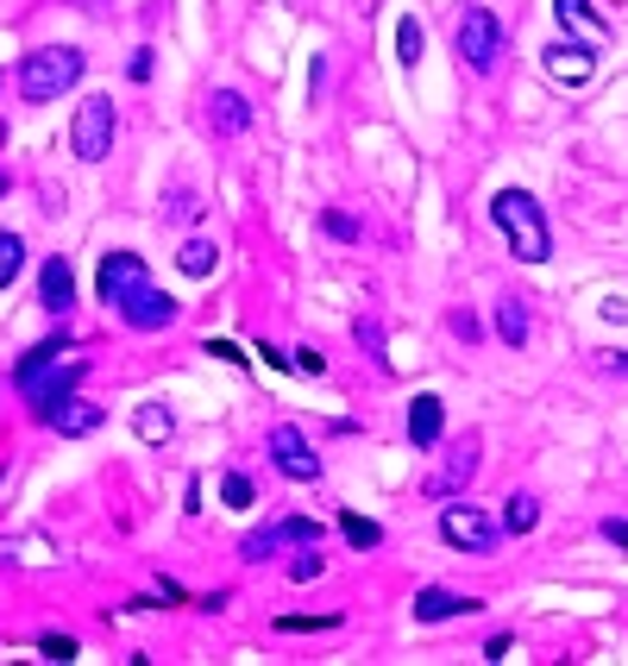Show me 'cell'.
I'll return each mask as SVG.
<instances>
[{
  "mask_svg": "<svg viewBox=\"0 0 628 666\" xmlns=\"http://www.w3.org/2000/svg\"><path fill=\"white\" fill-rule=\"evenodd\" d=\"M490 221H497V233L509 239V252L522 258V264H541V258L553 252L547 207L534 202L528 189H497V202H490Z\"/></svg>",
  "mask_w": 628,
  "mask_h": 666,
  "instance_id": "cell-1",
  "label": "cell"
},
{
  "mask_svg": "<svg viewBox=\"0 0 628 666\" xmlns=\"http://www.w3.org/2000/svg\"><path fill=\"white\" fill-rule=\"evenodd\" d=\"M82 70H88V57L75 51V45H38V51H25V63H20V95L32 107L63 102L75 82H82Z\"/></svg>",
  "mask_w": 628,
  "mask_h": 666,
  "instance_id": "cell-2",
  "label": "cell"
},
{
  "mask_svg": "<svg viewBox=\"0 0 628 666\" xmlns=\"http://www.w3.org/2000/svg\"><path fill=\"white\" fill-rule=\"evenodd\" d=\"M440 535H447L459 554H490L502 540V522L490 510H477V503H447V510H440Z\"/></svg>",
  "mask_w": 628,
  "mask_h": 666,
  "instance_id": "cell-3",
  "label": "cell"
},
{
  "mask_svg": "<svg viewBox=\"0 0 628 666\" xmlns=\"http://www.w3.org/2000/svg\"><path fill=\"white\" fill-rule=\"evenodd\" d=\"M497 51H502V20L490 7H465L459 13V57L484 76V70H497Z\"/></svg>",
  "mask_w": 628,
  "mask_h": 666,
  "instance_id": "cell-4",
  "label": "cell"
},
{
  "mask_svg": "<svg viewBox=\"0 0 628 666\" xmlns=\"http://www.w3.org/2000/svg\"><path fill=\"white\" fill-rule=\"evenodd\" d=\"M70 145H75L82 164H100V157L114 152V102H107V95H88V102L75 107Z\"/></svg>",
  "mask_w": 628,
  "mask_h": 666,
  "instance_id": "cell-5",
  "label": "cell"
},
{
  "mask_svg": "<svg viewBox=\"0 0 628 666\" xmlns=\"http://www.w3.org/2000/svg\"><path fill=\"white\" fill-rule=\"evenodd\" d=\"M264 453H271V465L283 478H296V485H315V478H321V460H315V447H308V435H301L296 421H276L271 440H264Z\"/></svg>",
  "mask_w": 628,
  "mask_h": 666,
  "instance_id": "cell-6",
  "label": "cell"
},
{
  "mask_svg": "<svg viewBox=\"0 0 628 666\" xmlns=\"http://www.w3.org/2000/svg\"><path fill=\"white\" fill-rule=\"evenodd\" d=\"M315 540H321V522H308V515H283V522L258 528V535L239 547V560L264 566V560H276V547H315Z\"/></svg>",
  "mask_w": 628,
  "mask_h": 666,
  "instance_id": "cell-7",
  "label": "cell"
},
{
  "mask_svg": "<svg viewBox=\"0 0 628 666\" xmlns=\"http://www.w3.org/2000/svg\"><path fill=\"white\" fill-rule=\"evenodd\" d=\"M139 283H151V264L139 252H107L100 258V277H95V289H100V302L107 308H120Z\"/></svg>",
  "mask_w": 628,
  "mask_h": 666,
  "instance_id": "cell-8",
  "label": "cell"
},
{
  "mask_svg": "<svg viewBox=\"0 0 628 666\" xmlns=\"http://www.w3.org/2000/svg\"><path fill=\"white\" fill-rule=\"evenodd\" d=\"M38 421H50V435H63V440H82V435H95L100 421H107V409L100 403H88V396H57V403H45L38 409Z\"/></svg>",
  "mask_w": 628,
  "mask_h": 666,
  "instance_id": "cell-9",
  "label": "cell"
},
{
  "mask_svg": "<svg viewBox=\"0 0 628 666\" xmlns=\"http://www.w3.org/2000/svg\"><path fill=\"white\" fill-rule=\"evenodd\" d=\"M553 13H559V26L572 32V45H584V51L609 45V20H603L591 0H553Z\"/></svg>",
  "mask_w": 628,
  "mask_h": 666,
  "instance_id": "cell-10",
  "label": "cell"
},
{
  "mask_svg": "<svg viewBox=\"0 0 628 666\" xmlns=\"http://www.w3.org/2000/svg\"><path fill=\"white\" fill-rule=\"evenodd\" d=\"M120 314H126V328L151 333V328H170V321H176V302L157 289V283H139V289L120 302Z\"/></svg>",
  "mask_w": 628,
  "mask_h": 666,
  "instance_id": "cell-11",
  "label": "cell"
},
{
  "mask_svg": "<svg viewBox=\"0 0 628 666\" xmlns=\"http://www.w3.org/2000/svg\"><path fill=\"white\" fill-rule=\"evenodd\" d=\"M440 435H447V403H440L434 390H422V396L408 403V447L427 453V447H440Z\"/></svg>",
  "mask_w": 628,
  "mask_h": 666,
  "instance_id": "cell-12",
  "label": "cell"
},
{
  "mask_svg": "<svg viewBox=\"0 0 628 666\" xmlns=\"http://www.w3.org/2000/svg\"><path fill=\"white\" fill-rule=\"evenodd\" d=\"M547 76L553 82H591L597 76V51H584V45H572V38H559V45H547Z\"/></svg>",
  "mask_w": 628,
  "mask_h": 666,
  "instance_id": "cell-13",
  "label": "cell"
},
{
  "mask_svg": "<svg viewBox=\"0 0 628 666\" xmlns=\"http://www.w3.org/2000/svg\"><path fill=\"white\" fill-rule=\"evenodd\" d=\"M208 120H214V132L239 139V132H251V102L239 88H214V95H208Z\"/></svg>",
  "mask_w": 628,
  "mask_h": 666,
  "instance_id": "cell-14",
  "label": "cell"
},
{
  "mask_svg": "<svg viewBox=\"0 0 628 666\" xmlns=\"http://www.w3.org/2000/svg\"><path fill=\"white\" fill-rule=\"evenodd\" d=\"M82 378H88V359H57L45 378L32 384V409H45V403H57V396H70Z\"/></svg>",
  "mask_w": 628,
  "mask_h": 666,
  "instance_id": "cell-15",
  "label": "cell"
},
{
  "mask_svg": "<svg viewBox=\"0 0 628 666\" xmlns=\"http://www.w3.org/2000/svg\"><path fill=\"white\" fill-rule=\"evenodd\" d=\"M38 302L50 308V314H70L75 308V277L63 258H45V271H38Z\"/></svg>",
  "mask_w": 628,
  "mask_h": 666,
  "instance_id": "cell-16",
  "label": "cell"
},
{
  "mask_svg": "<svg viewBox=\"0 0 628 666\" xmlns=\"http://www.w3.org/2000/svg\"><path fill=\"white\" fill-rule=\"evenodd\" d=\"M63 353H70V333H50L45 346H32V353H25L20 365H13V384L25 390V396H32V384H38V378H45L50 365L63 359Z\"/></svg>",
  "mask_w": 628,
  "mask_h": 666,
  "instance_id": "cell-17",
  "label": "cell"
},
{
  "mask_svg": "<svg viewBox=\"0 0 628 666\" xmlns=\"http://www.w3.org/2000/svg\"><path fill=\"white\" fill-rule=\"evenodd\" d=\"M472 610H477V597H459L447 585H427L415 597V622H447V616H472Z\"/></svg>",
  "mask_w": 628,
  "mask_h": 666,
  "instance_id": "cell-18",
  "label": "cell"
},
{
  "mask_svg": "<svg viewBox=\"0 0 628 666\" xmlns=\"http://www.w3.org/2000/svg\"><path fill=\"white\" fill-rule=\"evenodd\" d=\"M497 340L509 346V353H522L528 346V302L522 296H502L497 302Z\"/></svg>",
  "mask_w": 628,
  "mask_h": 666,
  "instance_id": "cell-19",
  "label": "cell"
},
{
  "mask_svg": "<svg viewBox=\"0 0 628 666\" xmlns=\"http://www.w3.org/2000/svg\"><path fill=\"white\" fill-rule=\"evenodd\" d=\"M472 472H477V447L465 440V447H459V460H447L440 472H434V478H427V497H447V490H459L465 478H472Z\"/></svg>",
  "mask_w": 628,
  "mask_h": 666,
  "instance_id": "cell-20",
  "label": "cell"
},
{
  "mask_svg": "<svg viewBox=\"0 0 628 666\" xmlns=\"http://www.w3.org/2000/svg\"><path fill=\"white\" fill-rule=\"evenodd\" d=\"M214 264H221V246H214V239H182V252H176V271H182V277H214Z\"/></svg>",
  "mask_w": 628,
  "mask_h": 666,
  "instance_id": "cell-21",
  "label": "cell"
},
{
  "mask_svg": "<svg viewBox=\"0 0 628 666\" xmlns=\"http://www.w3.org/2000/svg\"><path fill=\"white\" fill-rule=\"evenodd\" d=\"M132 428H139V440H151V447H164V440L176 435V421H170V409H164V403H145V409L132 415Z\"/></svg>",
  "mask_w": 628,
  "mask_h": 666,
  "instance_id": "cell-22",
  "label": "cell"
},
{
  "mask_svg": "<svg viewBox=\"0 0 628 666\" xmlns=\"http://www.w3.org/2000/svg\"><path fill=\"white\" fill-rule=\"evenodd\" d=\"M534 522H541V497H509V510H502V535H528V528H534Z\"/></svg>",
  "mask_w": 628,
  "mask_h": 666,
  "instance_id": "cell-23",
  "label": "cell"
},
{
  "mask_svg": "<svg viewBox=\"0 0 628 666\" xmlns=\"http://www.w3.org/2000/svg\"><path fill=\"white\" fill-rule=\"evenodd\" d=\"M221 497H226V510H251V503H258V478H246V472H226V478H221Z\"/></svg>",
  "mask_w": 628,
  "mask_h": 666,
  "instance_id": "cell-24",
  "label": "cell"
},
{
  "mask_svg": "<svg viewBox=\"0 0 628 666\" xmlns=\"http://www.w3.org/2000/svg\"><path fill=\"white\" fill-rule=\"evenodd\" d=\"M25 271V239L20 233H0V289Z\"/></svg>",
  "mask_w": 628,
  "mask_h": 666,
  "instance_id": "cell-25",
  "label": "cell"
},
{
  "mask_svg": "<svg viewBox=\"0 0 628 666\" xmlns=\"http://www.w3.org/2000/svg\"><path fill=\"white\" fill-rule=\"evenodd\" d=\"M340 535H346L352 540V547H377V540H383V528H377V522H371V515H340Z\"/></svg>",
  "mask_w": 628,
  "mask_h": 666,
  "instance_id": "cell-26",
  "label": "cell"
},
{
  "mask_svg": "<svg viewBox=\"0 0 628 666\" xmlns=\"http://www.w3.org/2000/svg\"><path fill=\"white\" fill-rule=\"evenodd\" d=\"M396 57H402V70L422 63V20H402L396 26Z\"/></svg>",
  "mask_w": 628,
  "mask_h": 666,
  "instance_id": "cell-27",
  "label": "cell"
},
{
  "mask_svg": "<svg viewBox=\"0 0 628 666\" xmlns=\"http://www.w3.org/2000/svg\"><path fill=\"white\" fill-rule=\"evenodd\" d=\"M352 333H358V346H365V353H371V359L383 365V328H377L371 314H358V328H352Z\"/></svg>",
  "mask_w": 628,
  "mask_h": 666,
  "instance_id": "cell-28",
  "label": "cell"
},
{
  "mask_svg": "<svg viewBox=\"0 0 628 666\" xmlns=\"http://www.w3.org/2000/svg\"><path fill=\"white\" fill-rule=\"evenodd\" d=\"M321 227L333 233V239H346V246L358 239V221H352V214H340V207H327V214H321Z\"/></svg>",
  "mask_w": 628,
  "mask_h": 666,
  "instance_id": "cell-29",
  "label": "cell"
},
{
  "mask_svg": "<svg viewBox=\"0 0 628 666\" xmlns=\"http://www.w3.org/2000/svg\"><path fill=\"white\" fill-rule=\"evenodd\" d=\"M38 654H45V661H75V641L70 635H45L38 641Z\"/></svg>",
  "mask_w": 628,
  "mask_h": 666,
  "instance_id": "cell-30",
  "label": "cell"
},
{
  "mask_svg": "<svg viewBox=\"0 0 628 666\" xmlns=\"http://www.w3.org/2000/svg\"><path fill=\"white\" fill-rule=\"evenodd\" d=\"M289 579H321V560H315V554H296V560H289Z\"/></svg>",
  "mask_w": 628,
  "mask_h": 666,
  "instance_id": "cell-31",
  "label": "cell"
},
{
  "mask_svg": "<svg viewBox=\"0 0 628 666\" xmlns=\"http://www.w3.org/2000/svg\"><path fill=\"white\" fill-rule=\"evenodd\" d=\"M333 622H340V616H283L276 629H333Z\"/></svg>",
  "mask_w": 628,
  "mask_h": 666,
  "instance_id": "cell-32",
  "label": "cell"
},
{
  "mask_svg": "<svg viewBox=\"0 0 628 666\" xmlns=\"http://www.w3.org/2000/svg\"><path fill=\"white\" fill-rule=\"evenodd\" d=\"M164 214H170V221H189V214H195V195H189V189H176V195H170V207H164Z\"/></svg>",
  "mask_w": 628,
  "mask_h": 666,
  "instance_id": "cell-33",
  "label": "cell"
},
{
  "mask_svg": "<svg viewBox=\"0 0 628 666\" xmlns=\"http://www.w3.org/2000/svg\"><path fill=\"white\" fill-rule=\"evenodd\" d=\"M296 365H301V371H315V378H321V371H327V359H321V353H315V346H301V359H296Z\"/></svg>",
  "mask_w": 628,
  "mask_h": 666,
  "instance_id": "cell-34",
  "label": "cell"
},
{
  "mask_svg": "<svg viewBox=\"0 0 628 666\" xmlns=\"http://www.w3.org/2000/svg\"><path fill=\"white\" fill-rule=\"evenodd\" d=\"M603 540H616V547H628V522H616V515H609V522H603Z\"/></svg>",
  "mask_w": 628,
  "mask_h": 666,
  "instance_id": "cell-35",
  "label": "cell"
},
{
  "mask_svg": "<svg viewBox=\"0 0 628 666\" xmlns=\"http://www.w3.org/2000/svg\"><path fill=\"white\" fill-rule=\"evenodd\" d=\"M603 365H609V371H628V353H603Z\"/></svg>",
  "mask_w": 628,
  "mask_h": 666,
  "instance_id": "cell-36",
  "label": "cell"
},
{
  "mask_svg": "<svg viewBox=\"0 0 628 666\" xmlns=\"http://www.w3.org/2000/svg\"><path fill=\"white\" fill-rule=\"evenodd\" d=\"M0 145H7V120H0Z\"/></svg>",
  "mask_w": 628,
  "mask_h": 666,
  "instance_id": "cell-37",
  "label": "cell"
},
{
  "mask_svg": "<svg viewBox=\"0 0 628 666\" xmlns=\"http://www.w3.org/2000/svg\"><path fill=\"white\" fill-rule=\"evenodd\" d=\"M0 195H7V170H0Z\"/></svg>",
  "mask_w": 628,
  "mask_h": 666,
  "instance_id": "cell-38",
  "label": "cell"
}]
</instances>
